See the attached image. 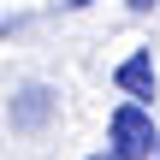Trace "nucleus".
Listing matches in <instances>:
<instances>
[{
  "label": "nucleus",
  "mask_w": 160,
  "mask_h": 160,
  "mask_svg": "<svg viewBox=\"0 0 160 160\" xmlns=\"http://www.w3.org/2000/svg\"><path fill=\"white\" fill-rule=\"evenodd\" d=\"M125 6H131V12H154L160 0H125Z\"/></svg>",
  "instance_id": "obj_4"
},
{
  "label": "nucleus",
  "mask_w": 160,
  "mask_h": 160,
  "mask_svg": "<svg viewBox=\"0 0 160 160\" xmlns=\"http://www.w3.org/2000/svg\"><path fill=\"white\" fill-rule=\"evenodd\" d=\"M107 154H113V160H148V154H160L154 113H148V107L119 101V107L107 113Z\"/></svg>",
  "instance_id": "obj_1"
},
{
  "label": "nucleus",
  "mask_w": 160,
  "mask_h": 160,
  "mask_svg": "<svg viewBox=\"0 0 160 160\" xmlns=\"http://www.w3.org/2000/svg\"><path fill=\"white\" fill-rule=\"evenodd\" d=\"M59 6H65V12H83V6H95V0H59Z\"/></svg>",
  "instance_id": "obj_5"
},
{
  "label": "nucleus",
  "mask_w": 160,
  "mask_h": 160,
  "mask_svg": "<svg viewBox=\"0 0 160 160\" xmlns=\"http://www.w3.org/2000/svg\"><path fill=\"white\" fill-rule=\"evenodd\" d=\"M53 113H59V95H53L48 83L18 89V95H12V107H6V119H12V131H18V137H42V131L53 125Z\"/></svg>",
  "instance_id": "obj_3"
},
{
  "label": "nucleus",
  "mask_w": 160,
  "mask_h": 160,
  "mask_svg": "<svg viewBox=\"0 0 160 160\" xmlns=\"http://www.w3.org/2000/svg\"><path fill=\"white\" fill-rule=\"evenodd\" d=\"M89 160H113V154H107V148H101V154H89Z\"/></svg>",
  "instance_id": "obj_6"
},
{
  "label": "nucleus",
  "mask_w": 160,
  "mask_h": 160,
  "mask_svg": "<svg viewBox=\"0 0 160 160\" xmlns=\"http://www.w3.org/2000/svg\"><path fill=\"white\" fill-rule=\"evenodd\" d=\"M113 89L131 101V107H154L160 83H154V48H131L119 65H113Z\"/></svg>",
  "instance_id": "obj_2"
}]
</instances>
